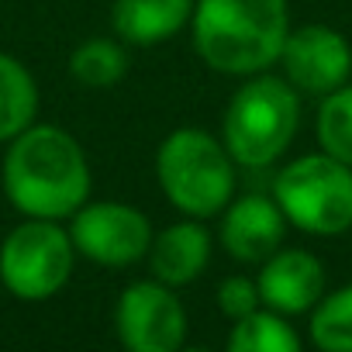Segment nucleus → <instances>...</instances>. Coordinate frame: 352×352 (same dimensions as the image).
<instances>
[{"label":"nucleus","instance_id":"14","mask_svg":"<svg viewBox=\"0 0 352 352\" xmlns=\"http://www.w3.org/2000/svg\"><path fill=\"white\" fill-rule=\"evenodd\" d=\"M38 111V87L32 80V73L0 52V142H11L14 135H21Z\"/></svg>","mask_w":352,"mask_h":352},{"label":"nucleus","instance_id":"5","mask_svg":"<svg viewBox=\"0 0 352 352\" xmlns=\"http://www.w3.org/2000/svg\"><path fill=\"white\" fill-rule=\"evenodd\" d=\"M273 201L294 228L342 235L352 228V166L328 152L300 155L276 173Z\"/></svg>","mask_w":352,"mask_h":352},{"label":"nucleus","instance_id":"9","mask_svg":"<svg viewBox=\"0 0 352 352\" xmlns=\"http://www.w3.org/2000/svg\"><path fill=\"white\" fill-rule=\"evenodd\" d=\"M283 73L290 87L304 94H331L345 87L352 73V49L345 35H338L328 25H304L287 35L283 52H280Z\"/></svg>","mask_w":352,"mask_h":352},{"label":"nucleus","instance_id":"2","mask_svg":"<svg viewBox=\"0 0 352 352\" xmlns=\"http://www.w3.org/2000/svg\"><path fill=\"white\" fill-rule=\"evenodd\" d=\"M287 35V0H197L194 8V45L218 73H263L280 59Z\"/></svg>","mask_w":352,"mask_h":352},{"label":"nucleus","instance_id":"6","mask_svg":"<svg viewBox=\"0 0 352 352\" xmlns=\"http://www.w3.org/2000/svg\"><path fill=\"white\" fill-rule=\"evenodd\" d=\"M73 239L52 218H28L0 245V280L21 300H45L73 273Z\"/></svg>","mask_w":352,"mask_h":352},{"label":"nucleus","instance_id":"16","mask_svg":"<svg viewBox=\"0 0 352 352\" xmlns=\"http://www.w3.org/2000/svg\"><path fill=\"white\" fill-rule=\"evenodd\" d=\"M69 73L83 87H114L128 73V52L111 38H90L73 52Z\"/></svg>","mask_w":352,"mask_h":352},{"label":"nucleus","instance_id":"11","mask_svg":"<svg viewBox=\"0 0 352 352\" xmlns=\"http://www.w3.org/2000/svg\"><path fill=\"white\" fill-rule=\"evenodd\" d=\"M287 235V218L273 197L249 194L235 201L221 225V242L239 263H266Z\"/></svg>","mask_w":352,"mask_h":352},{"label":"nucleus","instance_id":"4","mask_svg":"<svg viewBox=\"0 0 352 352\" xmlns=\"http://www.w3.org/2000/svg\"><path fill=\"white\" fill-rule=\"evenodd\" d=\"M300 100L290 80L256 76L225 111V148L242 166H270L294 142Z\"/></svg>","mask_w":352,"mask_h":352},{"label":"nucleus","instance_id":"18","mask_svg":"<svg viewBox=\"0 0 352 352\" xmlns=\"http://www.w3.org/2000/svg\"><path fill=\"white\" fill-rule=\"evenodd\" d=\"M318 142L321 152L352 166V87H338L324 94L318 107Z\"/></svg>","mask_w":352,"mask_h":352},{"label":"nucleus","instance_id":"8","mask_svg":"<svg viewBox=\"0 0 352 352\" xmlns=\"http://www.w3.org/2000/svg\"><path fill=\"white\" fill-rule=\"evenodd\" d=\"M73 249L100 266H131L152 245L148 218L131 204H87L73 214Z\"/></svg>","mask_w":352,"mask_h":352},{"label":"nucleus","instance_id":"12","mask_svg":"<svg viewBox=\"0 0 352 352\" xmlns=\"http://www.w3.org/2000/svg\"><path fill=\"white\" fill-rule=\"evenodd\" d=\"M148 256L155 280H162L166 287H184L208 270L211 239L197 221H176L152 239Z\"/></svg>","mask_w":352,"mask_h":352},{"label":"nucleus","instance_id":"1","mask_svg":"<svg viewBox=\"0 0 352 352\" xmlns=\"http://www.w3.org/2000/svg\"><path fill=\"white\" fill-rule=\"evenodd\" d=\"M11 204L28 218H73L90 194V166L80 142L56 124H28L4 159Z\"/></svg>","mask_w":352,"mask_h":352},{"label":"nucleus","instance_id":"15","mask_svg":"<svg viewBox=\"0 0 352 352\" xmlns=\"http://www.w3.org/2000/svg\"><path fill=\"white\" fill-rule=\"evenodd\" d=\"M228 349L232 352H297L300 349V338L297 331L283 321V314L276 311H252L245 318L235 321L232 328V338H228Z\"/></svg>","mask_w":352,"mask_h":352},{"label":"nucleus","instance_id":"3","mask_svg":"<svg viewBox=\"0 0 352 352\" xmlns=\"http://www.w3.org/2000/svg\"><path fill=\"white\" fill-rule=\"evenodd\" d=\"M155 176L173 208L190 218H211L232 201L235 159L214 135L201 128H176L159 145Z\"/></svg>","mask_w":352,"mask_h":352},{"label":"nucleus","instance_id":"10","mask_svg":"<svg viewBox=\"0 0 352 352\" xmlns=\"http://www.w3.org/2000/svg\"><path fill=\"white\" fill-rule=\"evenodd\" d=\"M259 300L276 314H304L324 297V266L304 249H276L259 270Z\"/></svg>","mask_w":352,"mask_h":352},{"label":"nucleus","instance_id":"19","mask_svg":"<svg viewBox=\"0 0 352 352\" xmlns=\"http://www.w3.org/2000/svg\"><path fill=\"white\" fill-rule=\"evenodd\" d=\"M259 304H263V300H259V287H256L249 276H228V280H221V287H218V307H221V314H228L232 321L252 314Z\"/></svg>","mask_w":352,"mask_h":352},{"label":"nucleus","instance_id":"17","mask_svg":"<svg viewBox=\"0 0 352 352\" xmlns=\"http://www.w3.org/2000/svg\"><path fill=\"white\" fill-rule=\"evenodd\" d=\"M311 338L324 352H352V287H342L314 304Z\"/></svg>","mask_w":352,"mask_h":352},{"label":"nucleus","instance_id":"13","mask_svg":"<svg viewBox=\"0 0 352 352\" xmlns=\"http://www.w3.org/2000/svg\"><path fill=\"white\" fill-rule=\"evenodd\" d=\"M194 14V0H118L114 28L131 45H152L176 35Z\"/></svg>","mask_w":352,"mask_h":352},{"label":"nucleus","instance_id":"7","mask_svg":"<svg viewBox=\"0 0 352 352\" xmlns=\"http://www.w3.org/2000/svg\"><path fill=\"white\" fill-rule=\"evenodd\" d=\"M114 324L131 352H176L187 335L184 304L162 280L131 283L118 300Z\"/></svg>","mask_w":352,"mask_h":352}]
</instances>
